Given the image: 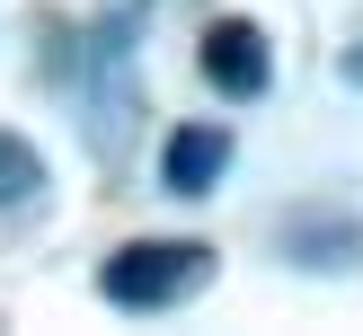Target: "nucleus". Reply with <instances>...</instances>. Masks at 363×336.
<instances>
[{
	"instance_id": "obj_1",
	"label": "nucleus",
	"mask_w": 363,
	"mask_h": 336,
	"mask_svg": "<svg viewBox=\"0 0 363 336\" xmlns=\"http://www.w3.org/2000/svg\"><path fill=\"white\" fill-rule=\"evenodd\" d=\"M204 283H213V248L204 239H124L116 257L98 265V301H116V310H133V318L186 310Z\"/></svg>"
},
{
	"instance_id": "obj_2",
	"label": "nucleus",
	"mask_w": 363,
	"mask_h": 336,
	"mask_svg": "<svg viewBox=\"0 0 363 336\" xmlns=\"http://www.w3.org/2000/svg\"><path fill=\"white\" fill-rule=\"evenodd\" d=\"M195 71H204L213 98L230 106H257L266 88H275V35L257 27V18H213L204 45H195Z\"/></svg>"
},
{
	"instance_id": "obj_3",
	"label": "nucleus",
	"mask_w": 363,
	"mask_h": 336,
	"mask_svg": "<svg viewBox=\"0 0 363 336\" xmlns=\"http://www.w3.org/2000/svg\"><path fill=\"white\" fill-rule=\"evenodd\" d=\"M222 177H230V133L222 124H177V133L160 141V195L195 204V195H213Z\"/></svg>"
},
{
	"instance_id": "obj_4",
	"label": "nucleus",
	"mask_w": 363,
	"mask_h": 336,
	"mask_svg": "<svg viewBox=\"0 0 363 336\" xmlns=\"http://www.w3.org/2000/svg\"><path fill=\"white\" fill-rule=\"evenodd\" d=\"M45 151H35L27 133H0V212H27L35 195H45Z\"/></svg>"
},
{
	"instance_id": "obj_5",
	"label": "nucleus",
	"mask_w": 363,
	"mask_h": 336,
	"mask_svg": "<svg viewBox=\"0 0 363 336\" xmlns=\"http://www.w3.org/2000/svg\"><path fill=\"white\" fill-rule=\"evenodd\" d=\"M346 80H354V88H363V45H346Z\"/></svg>"
}]
</instances>
